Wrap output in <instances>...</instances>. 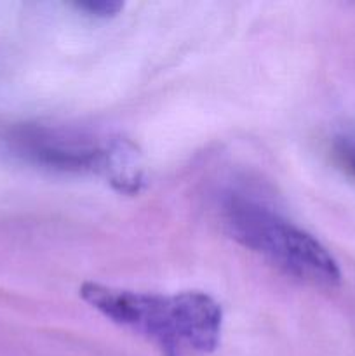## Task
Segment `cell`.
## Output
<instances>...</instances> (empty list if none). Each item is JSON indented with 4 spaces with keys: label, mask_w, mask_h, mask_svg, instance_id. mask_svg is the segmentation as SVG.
Instances as JSON below:
<instances>
[{
    "label": "cell",
    "mask_w": 355,
    "mask_h": 356,
    "mask_svg": "<svg viewBox=\"0 0 355 356\" xmlns=\"http://www.w3.org/2000/svg\"><path fill=\"white\" fill-rule=\"evenodd\" d=\"M79 294L104 318L146 337L171 355L183 348L211 353L221 341L223 309L205 292L162 296L87 282Z\"/></svg>",
    "instance_id": "6da1fadb"
},
{
    "label": "cell",
    "mask_w": 355,
    "mask_h": 356,
    "mask_svg": "<svg viewBox=\"0 0 355 356\" xmlns=\"http://www.w3.org/2000/svg\"><path fill=\"white\" fill-rule=\"evenodd\" d=\"M221 219L235 242L296 280L317 287H334L341 282V270L329 250L268 205L230 193L223 200Z\"/></svg>",
    "instance_id": "7a4b0ae2"
},
{
    "label": "cell",
    "mask_w": 355,
    "mask_h": 356,
    "mask_svg": "<svg viewBox=\"0 0 355 356\" xmlns=\"http://www.w3.org/2000/svg\"><path fill=\"white\" fill-rule=\"evenodd\" d=\"M16 155L37 165L65 172H96L103 176L110 138H90L65 129L19 125L6 136Z\"/></svg>",
    "instance_id": "3957f363"
},
{
    "label": "cell",
    "mask_w": 355,
    "mask_h": 356,
    "mask_svg": "<svg viewBox=\"0 0 355 356\" xmlns=\"http://www.w3.org/2000/svg\"><path fill=\"white\" fill-rule=\"evenodd\" d=\"M103 177L120 193H139L145 184V163L138 146L120 136L110 138Z\"/></svg>",
    "instance_id": "277c9868"
},
{
    "label": "cell",
    "mask_w": 355,
    "mask_h": 356,
    "mask_svg": "<svg viewBox=\"0 0 355 356\" xmlns=\"http://www.w3.org/2000/svg\"><path fill=\"white\" fill-rule=\"evenodd\" d=\"M77 7L90 16L111 17L117 16L124 9V3L118 0H84V2L77 3Z\"/></svg>",
    "instance_id": "5b68a950"
},
{
    "label": "cell",
    "mask_w": 355,
    "mask_h": 356,
    "mask_svg": "<svg viewBox=\"0 0 355 356\" xmlns=\"http://www.w3.org/2000/svg\"><path fill=\"white\" fill-rule=\"evenodd\" d=\"M334 159L340 163L341 169L347 170L352 177H355V145L350 141H338L334 145Z\"/></svg>",
    "instance_id": "8992f818"
}]
</instances>
